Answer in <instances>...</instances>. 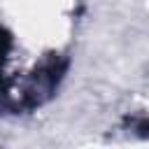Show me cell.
<instances>
[{"mask_svg": "<svg viewBox=\"0 0 149 149\" xmlns=\"http://www.w3.org/2000/svg\"><path fill=\"white\" fill-rule=\"evenodd\" d=\"M9 47H12V37H9V33L5 28H0V65H2L5 56L9 54Z\"/></svg>", "mask_w": 149, "mask_h": 149, "instance_id": "6da1fadb", "label": "cell"}]
</instances>
